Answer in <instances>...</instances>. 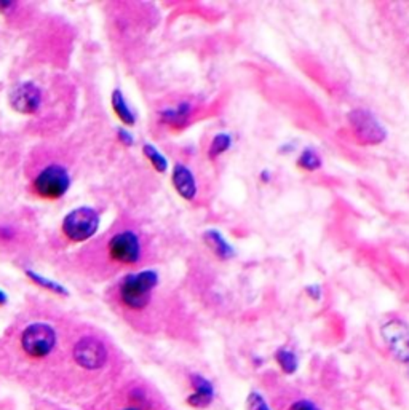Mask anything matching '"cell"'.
<instances>
[{
  "instance_id": "1",
  "label": "cell",
  "mask_w": 409,
  "mask_h": 410,
  "mask_svg": "<svg viewBox=\"0 0 409 410\" xmlns=\"http://www.w3.org/2000/svg\"><path fill=\"white\" fill-rule=\"evenodd\" d=\"M73 326L47 311L23 318L0 340L2 367L13 364V369L28 374V382H32V375H51V370L61 367Z\"/></svg>"
},
{
  "instance_id": "2",
  "label": "cell",
  "mask_w": 409,
  "mask_h": 410,
  "mask_svg": "<svg viewBox=\"0 0 409 410\" xmlns=\"http://www.w3.org/2000/svg\"><path fill=\"white\" fill-rule=\"evenodd\" d=\"M144 239L134 227L119 224L70 259L80 275L104 281L122 270L138 266L144 257Z\"/></svg>"
},
{
  "instance_id": "3",
  "label": "cell",
  "mask_w": 409,
  "mask_h": 410,
  "mask_svg": "<svg viewBox=\"0 0 409 410\" xmlns=\"http://www.w3.org/2000/svg\"><path fill=\"white\" fill-rule=\"evenodd\" d=\"M114 348L107 335L85 324H74L68 338L61 367L64 382H79L80 385L100 387L102 375H109Z\"/></svg>"
},
{
  "instance_id": "4",
  "label": "cell",
  "mask_w": 409,
  "mask_h": 410,
  "mask_svg": "<svg viewBox=\"0 0 409 410\" xmlns=\"http://www.w3.org/2000/svg\"><path fill=\"white\" fill-rule=\"evenodd\" d=\"M28 192L43 201L61 200L73 184V169L64 153L56 149H42L32 155L28 168Z\"/></svg>"
},
{
  "instance_id": "5",
  "label": "cell",
  "mask_w": 409,
  "mask_h": 410,
  "mask_svg": "<svg viewBox=\"0 0 409 410\" xmlns=\"http://www.w3.org/2000/svg\"><path fill=\"white\" fill-rule=\"evenodd\" d=\"M160 284V275L155 270H139L123 275L110 291L107 301L125 315H138L149 308L154 292Z\"/></svg>"
},
{
  "instance_id": "6",
  "label": "cell",
  "mask_w": 409,
  "mask_h": 410,
  "mask_svg": "<svg viewBox=\"0 0 409 410\" xmlns=\"http://www.w3.org/2000/svg\"><path fill=\"white\" fill-rule=\"evenodd\" d=\"M34 222L26 216H0V256L19 257L36 246Z\"/></svg>"
},
{
  "instance_id": "7",
  "label": "cell",
  "mask_w": 409,
  "mask_h": 410,
  "mask_svg": "<svg viewBox=\"0 0 409 410\" xmlns=\"http://www.w3.org/2000/svg\"><path fill=\"white\" fill-rule=\"evenodd\" d=\"M101 216L100 211L90 206H80L77 210L70 211L66 217L63 219L60 227V237L68 244L85 243L90 238L96 235L100 229Z\"/></svg>"
},
{
  "instance_id": "8",
  "label": "cell",
  "mask_w": 409,
  "mask_h": 410,
  "mask_svg": "<svg viewBox=\"0 0 409 410\" xmlns=\"http://www.w3.org/2000/svg\"><path fill=\"white\" fill-rule=\"evenodd\" d=\"M47 91L36 80H23L13 87L10 93L11 107L21 115L38 117L47 109Z\"/></svg>"
},
{
  "instance_id": "9",
  "label": "cell",
  "mask_w": 409,
  "mask_h": 410,
  "mask_svg": "<svg viewBox=\"0 0 409 410\" xmlns=\"http://www.w3.org/2000/svg\"><path fill=\"white\" fill-rule=\"evenodd\" d=\"M350 128L358 142L365 146H378L387 138L386 128L381 122L365 109H355L347 115Z\"/></svg>"
},
{
  "instance_id": "10",
  "label": "cell",
  "mask_w": 409,
  "mask_h": 410,
  "mask_svg": "<svg viewBox=\"0 0 409 410\" xmlns=\"http://www.w3.org/2000/svg\"><path fill=\"white\" fill-rule=\"evenodd\" d=\"M381 335L395 360L409 366V326L408 324L405 321L398 320V318H392V320L386 321L381 326Z\"/></svg>"
},
{
  "instance_id": "11",
  "label": "cell",
  "mask_w": 409,
  "mask_h": 410,
  "mask_svg": "<svg viewBox=\"0 0 409 410\" xmlns=\"http://www.w3.org/2000/svg\"><path fill=\"white\" fill-rule=\"evenodd\" d=\"M192 115L193 104L189 101H179L174 106H166L159 110L160 123H164L165 126L171 129H176V131L189 125Z\"/></svg>"
},
{
  "instance_id": "12",
  "label": "cell",
  "mask_w": 409,
  "mask_h": 410,
  "mask_svg": "<svg viewBox=\"0 0 409 410\" xmlns=\"http://www.w3.org/2000/svg\"><path fill=\"white\" fill-rule=\"evenodd\" d=\"M189 380L192 387V394H189V398L186 399L187 404L193 409L210 407L214 398H216V389H214L213 383L202 374H191Z\"/></svg>"
},
{
  "instance_id": "13",
  "label": "cell",
  "mask_w": 409,
  "mask_h": 410,
  "mask_svg": "<svg viewBox=\"0 0 409 410\" xmlns=\"http://www.w3.org/2000/svg\"><path fill=\"white\" fill-rule=\"evenodd\" d=\"M171 182L174 188L181 198H184L187 201H192L197 197L198 192V185H197V179L193 173L191 171L189 166H186L183 163H176L173 168V174H171Z\"/></svg>"
},
{
  "instance_id": "14",
  "label": "cell",
  "mask_w": 409,
  "mask_h": 410,
  "mask_svg": "<svg viewBox=\"0 0 409 410\" xmlns=\"http://www.w3.org/2000/svg\"><path fill=\"white\" fill-rule=\"evenodd\" d=\"M203 238L208 247H210V249L216 254L221 260H229L235 256V249H233V246L227 242L223 233H221L219 230L216 229L206 230Z\"/></svg>"
},
{
  "instance_id": "15",
  "label": "cell",
  "mask_w": 409,
  "mask_h": 410,
  "mask_svg": "<svg viewBox=\"0 0 409 410\" xmlns=\"http://www.w3.org/2000/svg\"><path fill=\"white\" fill-rule=\"evenodd\" d=\"M112 109L115 115L119 117V119L125 123V125H134L136 123V114L133 112V109L128 106V102L125 97H123L122 91L120 90H115L114 95H112Z\"/></svg>"
},
{
  "instance_id": "16",
  "label": "cell",
  "mask_w": 409,
  "mask_h": 410,
  "mask_svg": "<svg viewBox=\"0 0 409 410\" xmlns=\"http://www.w3.org/2000/svg\"><path fill=\"white\" fill-rule=\"evenodd\" d=\"M275 361L285 374H294L297 367H299V360H297V355L293 350L290 348H278L275 351Z\"/></svg>"
},
{
  "instance_id": "17",
  "label": "cell",
  "mask_w": 409,
  "mask_h": 410,
  "mask_svg": "<svg viewBox=\"0 0 409 410\" xmlns=\"http://www.w3.org/2000/svg\"><path fill=\"white\" fill-rule=\"evenodd\" d=\"M296 165H297V168L304 169V171L312 173V171H317V169H320L323 165V161H322L320 155L317 153V151L307 147L301 152L299 158H297V161H296Z\"/></svg>"
},
{
  "instance_id": "18",
  "label": "cell",
  "mask_w": 409,
  "mask_h": 410,
  "mask_svg": "<svg viewBox=\"0 0 409 410\" xmlns=\"http://www.w3.org/2000/svg\"><path fill=\"white\" fill-rule=\"evenodd\" d=\"M233 144V139L229 133H218L214 136L211 144H210V151H208V157L210 158H218L219 155L225 153Z\"/></svg>"
},
{
  "instance_id": "19",
  "label": "cell",
  "mask_w": 409,
  "mask_h": 410,
  "mask_svg": "<svg viewBox=\"0 0 409 410\" xmlns=\"http://www.w3.org/2000/svg\"><path fill=\"white\" fill-rule=\"evenodd\" d=\"M142 153L144 157L151 161V165L154 166L155 171L165 173L168 169V160L164 153H161L157 147H154L152 144H144L142 146Z\"/></svg>"
},
{
  "instance_id": "20",
  "label": "cell",
  "mask_w": 409,
  "mask_h": 410,
  "mask_svg": "<svg viewBox=\"0 0 409 410\" xmlns=\"http://www.w3.org/2000/svg\"><path fill=\"white\" fill-rule=\"evenodd\" d=\"M28 271V275H29V278L31 279H34V281L37 283V284H41L42 288H45L47 291H51V292H55V294H68V291L63 288L61 284H58V283H55V281H50V279H47V278H43V276H41V275H36L34 271H31V270H26Z\"/></svg>"
},
{
  "instance_id": "21",
  "label": "cell",
  "mask_w": 409,
  "mask_h": 410,
  "mask_svg": "<svg viewBox=\"0 0 409 410\" xmlns=\"http://www.w3.org/2000/svg\"><path fill=\"white\" fill-rule=\"evenodd\" d=\"M246 407L248 410H272L269 402L265 401L264 396L259 392H251L246 398Z\"/></svg>"
},
{
  "instance_id": "22",
  "label": "cell",
  "mask_w": 409,
  "mask_h": 410,
  "mask_svg": "<svg viewBox=\"0 0 409 410\" xmlns=\"http://www.w3.org/2000/svg\"><path fill=\"white\" fill-rule=\"evenodd\" d=\"M288 410H320L317 404H314L312 401L307 399H301V401H296L291 404V407Z\"/></svg>"
},
{
  "instance_id": "23",
  "label": "cell",
  "mask_w": 409,
  "mask_h": 410,
  "mask_svg": "<svg viewBox=\"0 0 409 410\" xmlns=\"http://www.w3.org/2000/svg\"><path fill=\"white\" fill-rule=\"evenodd\" d=\"M306 292L310 298H314V301H320L323 296V289L320 284H309L306 288Z\"/></svg>"
},
{
  "instance_id": "24",
  "label": "cell",
  "mask_w": 409,
  "mask_h": 410,
  "mask_svg": "<svg viewBox=\"0 0 409 410\" xmlns=\"http://www.w3.org/2000/svg\"><path fill=\"white\" fill-rule=\"evenodd\" d=\"M270 179H272V176H270V173L267 171V169H265V171L261 173V180L264 182V184H269Z\"/></svg>"
},
{
  "instance_id": "25",
  "label": "cell",
  "mask_w": 409,
  "mask_h": 410,
  "mask_svg": "<svg viewBox=\"0 0 409 410\" xmlns=\"http://www.w3.org/2000/svg\"><path fill=\"white\" fill-rule=\"evenodd\" d=\"M119 410H146V407H139V406H134V404H132V402H129L128 406H125V407H120Z\"/></svg>"
},
{
  "instance_id": "26",
  "label": "cell",
  "mask_w": 409,
  "mask_h": 410,
  "mask_svg": "<svg viewBox=\"0 0 409 410\" xmlns=\"http://www.w3.org/2000/svg\"><path fill=\"white\" fill-rule=\"evenodd\" d=\"M6 302H9V297H6L4 291H0V307H4Z\"/></svg>"
}]
</instances>
